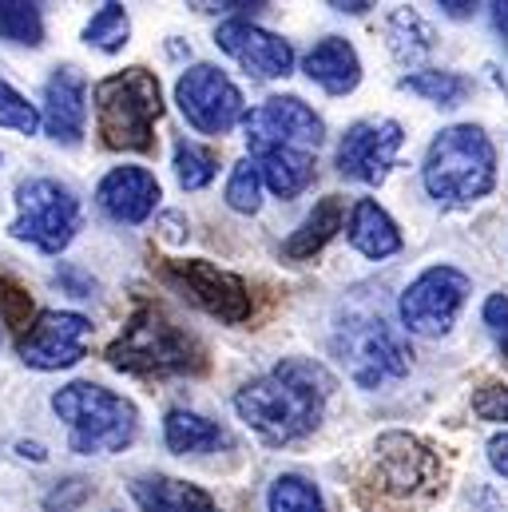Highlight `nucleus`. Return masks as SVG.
Returning <instances> with one entry per match:
<instances>
[{
    "label": "nucleus",
    "mask_w": 508,
    "mask_h": 512,
    "mask_svg": "<svg viewBox=\"0 0 508 512\" xmlns=\"http://www.w3.org/2000/svg\"><path fill=\"white\" fill-rule=\"evenodd\" d=\"M469 290H473V282L457 266H429V270H421L409 282V290L401 294V306H397L401 326L409 334H421V338L449 334L457 314H461V306H465V298H469Z\"/></svg>",
    "instance_id": "7"
},
{
    "label": "nucleus",
    "mask_w": 508,
    "mask_h": 512,
    "mask_svg": "<svg viewBox=\"0 0 508 512\" xmlns=\"http://www.w3.org/2000/svg\"><path fill=\"white\" fill-rule=\"evenodd\" d=\"M127 36H131V20H127L124 4H104L84 28V40L92 48H100V52H120L127 44Z\"/></svg>",
    "instance_id": "29"
},
{
    "label": "nucleus",
    "mask_w": 508,
    "mask_h": 512,
    "mask_svg": "<svg viewBox=\"0 0 508 512\" xmlns=\"http://www.w3.org/2000/svg\"><path fill=\"white\" fill-rule=\"evenodd\" d=\"M163 441H167L171 453L187 457V453H211V449L227 445V433L215 421H207L191 409H171L167 421H163Z\"/></svg>",
    "instance_id": "23"
},
{
    "label": "nucleus",
    "mask_w": 508,
    "mask_h": 512,
    "mask_svg": "<svg viewBox=\"0 0 508 512\" xmlns=\"http://www.w3.org/2000/svg\"><path fill=\"white\" fill-rule=\"evenodd\" d=\"M385 36H389V52L401 60V64H417L433 52V28L413 12V8H397L385 24Z\"/></svg>",
    "instance_id": "24"
},
{
    "label": "nucleus",
    "mask_w": 508,
    "mask_h": 512,
    "mask_svg": "<svg viewBox=\"0 0 508 512\" xmlns=\"http://www.w3.org/2000/svg\"><path fill=\"white\" fill-rule=\"evenodd\" d=\"M330 8H338V12H354V16H358V12H370L374 4H362V0H358V4H330Z\"/></svg>",
    "instance_id": "36"
},
{
    "label": "nucleus",
    "mask_w": 508,
    "mask_h": 512,
    "mask_svg": "<svg viewBox=\"0 0 508 512\" xmlns=\"http://www.w3.org/2000/svg\"><path fill=\"white\" fill-rule=\"evenodd\" d=\"M330 389L334 378L318 362L290 358L274 374L243 385L235 409L266 445H294L318 429Z\"/></svg>",
    "instance_id": "1"
},
{
    "label": "nucleus",
    "mask_w": 508,
    "mask_h": 512,
    "mask_svg": "<svg viewBox=\"0 0 508 512\" xmlns=\"http://www.w3.org/2000/svg\"><path fill=\"white\" fill-rule=\"evenodd\" d=\"M266 509L270 512H326L322 493L314 489V481L298 477V473H282L270 493H266Z\"/></svg>",
    "instance_id": "27"
},
{
    "label": "nucleus",
    "mask_w": 508,
    "mask_h": 512,
    "mask_svg": "<svg viewBox=\"0 0 508 512\" xmlns=\"http://www.w3.org/2000/svg\"><path fill=\"white\" fill-rule=\"evenodd\" d=\"M175 104L187 116V124L195 131H203V135H227V131L247 116L243 92L215 64L187 68L179 76V84H175Z\"/></svg>",
    "instance_id": "10"
},
{
    "label": "nucleus",
    "mask_w": 508,
    "mask_h": 512,
    "mask_svg": "<svg viewBox=\"0 0 508 512\" xmlns=\"http://www.w3.org/2000/svg\"><path fill=\"white\" fill-rule=\"evenodd\" d=\"M108 362L139 378H183L207 370V354L199 338L159 310H139L127 322L124 334L108 350Z\"/></svg>",
    "instance_id": "3"
},
{
    "label": "nucleus",
    "mask_w": 508,
    "mask_h": 512,
    "mask_svg": "<svg viewBox=\"0 0 508 512\" xmlns=\"http://www.w3.org/2000/svg\"><path fill=\"white\" fill-rule=\"evenodd\" d=\"M0 40L8 44H44V12L40 4H24V0H0Z\"/></svg>",
    "instance_id": "26"
},
{
    "label": "nucleus",
    "mask_w": 508,
    "mask_h": 512,
    "mask_svg": "<svg viewBox=\"0 0 508 512\" xmlns=\"http://www.w3.org/2000/svg\"><path fill=\"white\" fill-rule=\"evenodd\" d=\"M493 20H497V28H501V36L508 40V4H493Z\"/></svg>",
    "instance_id": "35"
},
{
    "label": "nucleus",
    "mask_w": 508,
    "mask_h": 512,
    "mask_svg": "<svg viewBox=\"0 0 508 512\" xmlns=\"http://www.w3.org/2000/svg\"><path fill=\"white\" fill-rule=\"evenodd\" d=\"M485 326H489L497 350L508 358V294H489L485 298Z\"/></svg>",
    "instance_id": "33"
},
{
    "label": "nucleus",
    "mask_w": 508,
    "mask_h": 512,
    "mask_svg": "<svg viewBox=\"0 0 508 512\" xmlns=\"http://www.w3.org/2000/svg\"><path fill=\"white\" fill-rule=\"evenodd\" d=\"M251 163L258 167V179L278 199H294L314 183V155L306 151H262Z\"/></svg>",
    "instance_id": "22"
},
{
    "label": "nucleus",
    "mask_w": 508,
    "mask_h": 512,
    "mask_svg": "<svg viewBox=\"0 0 508 512\" xmlns=\"http://www.w3.org/2000/svg\"><path fill=\"white\" fill-rule=\"evenodd\" d=\"M56 417L68 425V445L80 457H108L135 441V405L96 382H72L52 397Z\"/></svg>",
    "instance_id": "4"
},
{
    "label": "nucleus",
    "mask_w": 508,
    "mask_h": 512,
    "mask_svg": "<svg viewBox=\"0 0 508 512\" xmlns=\"http://www.w3.org/2000/svg\"><path fill=\"white\" fill-rule=\"evenodd\" d=\"M342 223H346V199H342V195L322 199V203L302 219V227L282 243V255L294 258V262L314 258L338 231H342Z\"/></svg>",
    "instance_id": "21"
},
{
    "label": "nucleus",
    "mask_w": 508,
    "mask_h": 512,
    "mask_svg": "<svg viewBox=\"0 0 508 512\" xmlns=\"http://www.w3.org/2000/svg\"><path fill=\"white\" fill-rule=\"evenodd\" d=\"M131 497L143 512H223L211 493H203L199 485L163 477V473H147L131 481Z\"/></svg>",
    "instance_id": "19"
},
{
    "label": "nucleus",
    "mask_w": 508,
    "mask_h": 512,
    "mask_svg": "<svg viewBox=\"0 0 508 512\" xmlns=\"http://www.w3.org/2000/svg\"><path fill=\"white\" fill-rule=\"evenodd\" d=\"M262 203V179H258V167L251 159L235 163L231 179H227V207L239 211V215H254Z\"/></svg>",
    "instance_id": "30"
},
{
    "label": "nucleus",
    "mask_w": 508,
    "mask_h": 512,
    "mask_svg": "<svg viewBox=\"0 0 508 512\" xmlns=\"http://www.w3.org/2000/svg\"><path fill=\"white\" fill-rule=\"evenodd\" d=\"M215 171H219V155L211 147H199V143L175 147V175L183 191H203L215 179Z\"/></svg>",
    "instance_id": "28"
},
{
    "label": "nucleus",
    "mask_w": 508,
    "mask_h": 512,
    "mask_svg": "<svg viewBox=\"0 0 508 512\" xmlns=\"http://www.w3.org/2000/svg\"><path fill=\"white\" fill-rule=\"evenodd\" d=\"M489 465L508 481V429L505 433H493L489 437Z\"/></svg>",
    "instance_id": "34"
},
{
    "label": "nucleus",
    "mask_w": 508,
    "mask_h": 512,
    "mask_svg": "<svg viewBox=\"0 0 508 512\" xmlns=\"http://www.w3.org/2000/svg\"><path fill=\"white\" fill-rule=\"evenodd\" d=\"M473 413L485 421H508V385L485 382L473 393Z\"/></svg>",
    "instance_id": "32"
},
{
    "label": "nucleus",
    "mask_w": 508,
    "mask_h": 512,
    "mask_svg": "<svg viewBox=\"0 0 508 512\" xmlns=\"http://www.w3.org/2000/svg\"><path fill=\"white\" fill-rule=\"evenodd\" d=\"M243 128H247L251 159L262 151H306V155H314L322 147V135H326L322 116L298 96H270L262 108L243 116Z\"/></svg>",
    "instance_id": "9"
},
{
    "label": "nucleus",
    "mask_w": 508,
    "mask_h": 512,
    "mask_svg": "<svg viewBox=\"0 0 508 512\" xmlns=\"http://www.w3.org/2000/svg\"><path fill=\"white\" fill-rule=\"evenodd\" d=\"M163 282L175 286L191 306H199L203 314L239 326L251 318V290L239 274L207 262V258H183V262H163Z\"/></svg>",
    "instance_id": "8"
},
{
    "label": "nucleus",
    "mask_w": 508,
    "mask_h": 512,
    "mask_svg": "<svg viewBox=\"0 0 508 512\" xmlns=\"http://www.w3.org/2000/svg\"><path fill=\"white\" fill-rule=\"evenodd\" d=\"M441 8H445L449 16H469V12H473V4H441Z\"/></svg>",
    "instance_id": "37"
},
{
    "label": "nucleus",
    "mask_w": 508,
    "mask_h": 512,
    "mask_svg": "<svg viewBox=\"0 0 508 512\" xmlns=\"http://www.w3.org/2000/svg\"><path fill=\"white\" fill-rule=\"evenodd\" d=\"M215 40H219V48L227 56H235L258 80H282L294 68V48L282 36L258 28L251 20H223Z\"/></svg>",
    "instance_id": "14"
},
{
    "label": "nucleus",
    "mask_w": 508,
    "mask_h": 512,
    "mask_svg": "<svg viewBox=\"0 0 508 512\" xmlns=\"http://www.w3.org/2000/svg\"><path fill=\"white\" fill-rule=\"evenodd\" d=\"M88 342H92V322L84 314L48 310L20 338V362L32 370H68L88 354Z\"/></svg>",
    "instance_id": "12"
},
{
    "label": "nucleus",
    "mask_w": 508,
    "mask_h": 512,
    "mask_svg": "<svg viewBox=\"0 0 508 512\" xmlns=\"http://www.w3.org/2000/svg\"><path fill=\"white\" fill-rule=\"evenodd\" d=\"M96 128L112 151H151L155 124L163 116V92L155 72L127 68L96 84Z\"/></svg>",
    "instance_id": "5"
},
{
    "label": "nucleus",
    "mask_w": 508,
    "mask_h": 512,
    "mask_svg": "<svg viewBox=\"0 0 508 512\" xmlns=\"http://www.w3.org/2000/svg\"><path fill=\"white\" fill-rule=\"evenodd\" d=\"M401 143H405V131L397 120H358L338 143V171L370 187L385 183Z\"/></svg>",
    "instance_id": "13"
},
{
    "label": "nucleus",
    "mask_w": 508,
    "mask_h": 512,
    "mask_svg": "<svg viewBox=\"0 0 508 512\" xmlns=\"http://www.w3.org/2000/svg\"><path fill=\"white\" fill-rule=\"evenodd\" d=\"M159 179L147 167H112L100 187H96V203L112 223L135 227L143 219H151V211L159 207Z\"/></svg>",
    "instance_id": "15"
},
{
    "label": "nucleus",
    "mask_w": 508,
    "mask_h": 512,
    "mask_svg": "<svg viewBox=\"0 0 508 512\" xmlns=\"http://www.w3.org/2000/svg\"><path fill=\"white\" fill-rule=\"evenodd\" d=\"M8 231L12 239L32 243L44 255H60L80 231V203L56 179H44V175L24 179L16 187V219Z\"/></svg>",
    "instance_id": "6"
},
{
    "label": "nucleus",
    "mask_w": 508,
    "mask_h": 512,
    "mask_svg": "<svg viewBox=\"0 0 508 512\" xmlns=\"http://www.w3.org/2000/svg\"><path fill=\"white\" fill-rule=\"evenodd\" d=\"M44 131L56 143H80L88 128V84L76 68H56L48 88H44V112H40Z\"/></svg>",
    "instance_id": "16"
},
{
    "label": "nucleus",
    "mask_w": 508,
    "mask_h": 512,
    "mask_svg": "<svg viewBox=\"0 0 508 512\" xmlns=\"http://www.w3.org/2000/svg\"><path fill=\"white\" fill-rule=\"evenodd\" d=\"M346 362H350V374L354 382L362 385H381L389 378H401L409 374V346L405 338H397L381 318H362L354 326H346V334L338 338Z\"/></svg>",
    "instance_id": "11"
},
{
    "label": "nucleus",
    "mask_w": 508,
    "mask_h": 512,
    "mask_svg": "<svg viewBox=\"0 0 508 512\" xmlns=\"http://www.w3.org/2000/svg\"><path fill=\"white\" fill-rule=\"evenodd\" d=\"M401 92H413V96H421V100H429V104H441V108H457L469 92H473V84L465 80V76H457V72H413V76H405L401 80Z\"/></svg>",
    "instance_id": "25"
},
{
    "label": "nucleus",
    "mask_w": 508,
    "mask_h": 512,
    "mask_svg": "<svg viewBox=\"0 0 508 512\" xmlns=\"http://www.w3.org/2000/svg\"><path fill=\"white\" fill-rule=\"evenodd\" d=\"M378 465L385 477V489L393 493H417L421 485L437 481V457L425 441L405 437V433H389L378 441Z\"/></svg>",
    "instance_id": "17"
},
{
    "label": "nucleus",
    "mask_w": 508,
    "mask_h": 512,
    "mask_svg": "<svg viewBox=\"0 0 508 512\" xmlns=\"http://www.w3.org/2000/svg\"><path fill=\"white\" fill-rule=\"evenodd\" d=\"M302 68H306V76H310L322 92H330V96H350V92L362 84V60H358L354 44L342 40V36L318 40V44L306 52Z\"/></svg>",
    "instance_id": "18"
},
{
    "label": "nucleus",
    "mask_w": 508,
    "mask_h": 512,
    "mask_svg": "<svg viewBox=\"0 0 508 512\" xmlns=\"http://www.w3.org/2000/svg\"><path fill=\"white\" fill-rule=\"evenodd\" d=\"M421 179L441 207H469L497 187V147L477 124L445 128L429 143Z\"/></svg>",
    "instance_id": "2"
},
{
    "label": "nucleus",
    "mask_w": 508,
    "mask_h": 512,
    "mask_svg": "<svg viewBox=\"0 0 508 512\" xmlns=\"http://www.w3.org/2000/svg\"><path fill=\"white\" fill-rule=\"evenodd\" d=\"M0 128H12L20 135H36L40 131V112L8 80H0Z\"/></svg>",
    "instance_id": "31"
},
{
    "label": "nucleus",
    "mask_w": 508,
    "mask_h": 512,
    "mask_svg": "<svg viewBox=\"0 0 508 512\" xmlns=\"http://www.w3.org/2000/svg\"><path fill=\"white\" fill-rule=\"evenodd\" d=\"M346 235H350L354 251L366 258H389L401 251V231H397V223L385 215V207H378L374 199H358V203L350 207Z\"/></svg>",
    "instance_id": "20"
}]
</instances>
